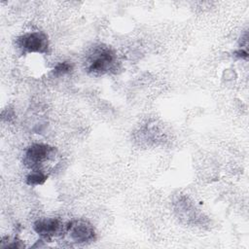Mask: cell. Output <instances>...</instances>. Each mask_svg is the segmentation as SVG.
<instances>
[{"label": "cell", "instance_id": "3957f363", "mask_svg": "<svg viewBox=\"0 0 249 249\" xmlns=\"http://www.w3.org/2000/svg\"><path fill=\"white\" fill-rule=\"evenodd\" d=\"M18 49L22 53H46L49 50V38L43 31L26 32L16 40Z\"/></svg>", "mask_w": 249, "mask_h": 249}, {"label": "cell", "instance_id": "7a4b0ae2", "mask_svg": "<svg viewBox=\"0 0 249 249\" xmlns=\"http://www.w3.org/2000/svg\"><path fill=\"white\" fill-rule=\"evenodd\" d=\"M116 54L109 47L100 45L93 48V51L87 59V71L93 75H103L112 70L116 64Z\"/></svg>", "mask_w": 249, "mask_h": 249}, {"label": "cell", "instance_id": "5b68a950", "mask_svg": "<svg viewBox=\"0 0 249 249\" xmlns=\"http://www.w3.org/2000/svg\"><path fill=\"white\" fill-rule=\"evenodd\" d=\"M33 230L45 241H52L53 238L61 235L66 231V225L58 218H40L33 224Z\"/></svg>", "mask_w": 249, "mask_h": 249}, {"label": "cell", "instance_id": "9c48e42d", "mask_svg": "<svg viewBox=\"0 0 249 249\" xmlns=\"http://www.w3.org/2000/svg\"><path fill=\"white\" fill-rule=\"evenodd\" d=\"M234 55L241 58V59H247L248 58V53L245 50H237L234 52Z\"/></svg>", "mask_w": 249, "mask_h": 249}, {"label": "cell", "instance_id": "8992f818", "mask_svg": "<svg viewBox=\"0 0 249 249\" xmlns=\"http://www.w3.org/2000/svg\"><path fill=\"white\" fill-rule=\"evenodd\" d=\"M48 179V175L43 170H32L25 178V182L29 186H39L44 184Z\"/></svg>", "mask_w": 249, "mask_h": 249}, {"label": "cell", "instance_id": "277c9868", "mask_svg": "<svg viewBox=\"0 0 249 249\" xmlns=\"http://www.w3.org/2000/svg\"><path fill=\"white\" fill-rule=\"evenodd\" d=\"M66 233L78 244H88L96 240L94 227L85 219H75L66 224Z\"/></svg>", "mask_w": 249, "mask_h": 249}, {"label": "cell", "instance_id": "6da1fadb", "mask_svg": "<svg viewBox=\"0 0 249 249\" xmlns=\"http://www.w3.org/2000/svg\"><path fill=\"white\" fill-rule=\"evenodd\" d=\"M56 154L57 150L53 146L44 143H34L25 150L22 161L31 171L43 170L45 164L54 160Z\"/></svg>", "mask_w": 249, "mask_h": 249}, {"label": "cell", "instance_id": "52a82bcc", "mask_svg": "<svg viewBox=\"0 0 249 249\" xmlns=\"http://www.w3.org/2000/svg\"><path fill=\"white\" fill-rule=\"evenodd\" d=\"M73 70V64L69 61H61L53 69V75L55 77L63 76L70 73Z\"/></svg>", "mask_w": 249, "mask_h": 249}, {"label": "cell", "instance_id": "ba28073f", "mask_svg": "<svg viewBox=\"0 0 249 249\" xmlns=\"http://www.w3.org/2000/svg\"><path fill=\"white\" fill-rule=\"evenodd\" d=\"M6 238H7V241H5V239L2 238L1 245H0L1 247H4V248H17V249L24 247L23 242L20 239L17 238V237L13 238L12 240L8 236H6Z\"/></svg>", "mask_w": 249, "mask_h": 249}]
</instances>
